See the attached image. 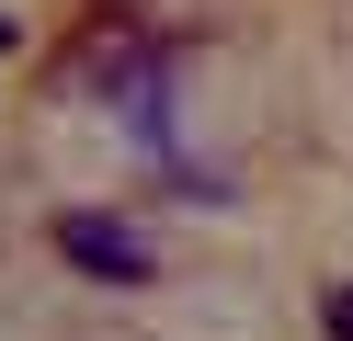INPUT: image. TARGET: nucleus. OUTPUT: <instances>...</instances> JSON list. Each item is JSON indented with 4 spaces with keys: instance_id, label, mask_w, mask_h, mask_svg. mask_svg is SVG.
<instances>
[{
    "instance_id": "1",
    "label": "nucleus",
    "mask_w": 353,
    "mask_h": 341,
    "mask_svg": "<svg viewBox=\"0 0 353 341\" xmlns=\"http://www.w3.org/2000/svg\"><path fill=\"white\" fill-rule=\"evenodd\" d=\"M57 250H69L80 273H103V285H148V273H160V250L125 239V227H114V216H92V205H69V216H57Z\"/></svg>"
},
{
    "instance_id": "2",
    "label": "nucleus",
    "mask_w": 353,
    "mask_h": 341,
    "mask_svg": "<svg viewBox=\"0 0 353 341\" xmlns=\"http://www.w3.org/2000/svg\"><path fill=\"white\" fill-rule=\"evenodd\" d=\"M319 330H330V341H353V285H330V296H319Z\"/></svg>"
},
{
    "instance_id": "3",
    "label": "nucleus",
    "mask_w": 353,
    "mask_h": 341,
    "mask_svg": "<svg viewBox=\"0 0 353 341\" xmlns=\"http://www.w3.org/2000/svg\"><path fill=\"white\" fill-rule=\"evenodd\" d=\"M12 45H23V23H12V12H0V57H12Z\"/></svg>"
}]
</instances>
